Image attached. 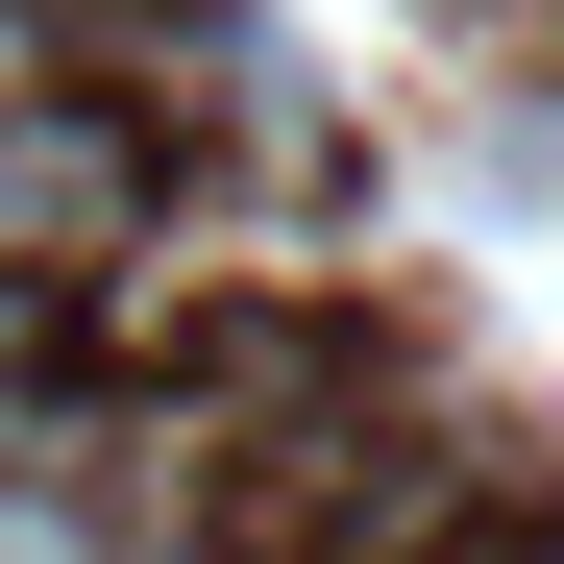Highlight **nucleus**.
<instances>
[{
  "label": "nucleus",
  "mask_w": 564,
  "mask_h": 564,
  "mask_svg": "<svg viewBox=\"0 0 564 564\" xmlns=\"http://www.w3.org/2000/svg\"><path fill=\"white\" fill-rule=\"evenodd\" d=\"M123 221H148V148L99 99H25V123H0V270H25V295H50L74 246H123Z\"/></svg>",
  "instance_id": "obj_1"
},
{
  "label": "nucleus",
  "mask_w": 564,
  "mask_h": 564,
  "mask_svg": "<svg viewBox=\"0 0 564 564\" xmlns=\"http://www.w3.org/2000/svg\"><path fill=\"white\" fill-rule=\"evenodd\" d=\"M25 99H74V50H50V0H0V123Z\"/></svg>",
  "instance_id": "obj_2"
},
{
  "label": "nucleus",
  "mask_w": 564,
  "mask_h": 564,
  "mask_svg": "<svg viewBox=\"0 0 564 564\" xmlns=\"http://www.w3.org/2000/svg\"><path fill=\"white\" fill-rule=\"evenodd\" d=\"M123 564H148V540H123ZM197 564H221V540H197Z\"/></svg>",
  "instance_id": "obj_3"
}]
</instances>
